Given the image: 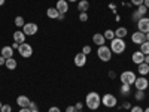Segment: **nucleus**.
Instances as JSON below:
<instances>
[{
	"label": "nucleus",
	"mask_w": 149,
	"mask_h": 112,
	"mask_svg": "<svg viewBox=\"0 0 149 112\" xmlns=\"http://www.w3.org/2000/svg\"><path fill=\"white\" fill-rule=\"evenodd\" d=\"M29 108H30V109H36L37 106H36V103H34V102H30V105H29Z\"/></svg>",
	"instance_id": "nucleus-42"
},
{
	"label": "nucleus",
	"mask_w": 149,
	"mask_h": 112,
	"mask_svg": "<svg viewBox=\"0 0 149 112\" xmlns=\"http://www.w3.org/2000/svg\"><path fill=\"white\" fill-rule=\"evenodd\" d=\"M12 48H14V49H18L19 48V43H17V42H14V45H10Z\"/></svg>",
	"instance_id": "nucleus-44"
},
{
	"label": "nucleus",
	"mask_w": 149,
	"mask_h": 112,
	"mask_svg": "<svg viewBox=\"0 0 149 112\" xmlns=\"http://www.w3.org/2000/svg\"><path fill=\"white\" fill-rule=\"evenodd\" d=\"M134 99H136V100H139V102H142L143 99H145V93L140 91V90H137V93H134Z\"/></svg>",
	"instance_id": "nucleus-27"
},
{
	"label": "nucleus",
	"mask_w": 149,
	"mask_h": 112,
	"mask_svg": "<svg viewBox=\"0 0 149 112\" xmlns=\"http://www.w3.org/2000/svg\"><path fill=\"white\" fill-rule=\"evenodd\" d=\"M93 42H94L97 46H102V45H104L106 39H104V36H103L102 33H95V34L93 36Z\"/></svg>",
	"instance_id": "nucleus-16"
},
{
	"label": "nucleus",
	"mask_w": 149,
	"mask_h": 112,
	"mask_svg": "<svg viewBox=\"0 0 149 112\" xmlns=\"http://www.w3.org/2000/svg\"><path fill=\"white\" fill-rule=\"evenodd\" d=\"M119 91H121L122 96H128V94L131 93V85H128V84H122Z\"/></svg>",
	"instance_id": "nucleus-23"
},
{
	"label": "nucleus",
	"mask_w": 149,
	"mask_h": 112,
	"mask_svg": "<svg viewBox=\"0 0 149 112\" xmlns=\"http://www.w3.org/2000/svg\"><path fill=\"white\" fill-rule=\"evenodd\" d=\"M5 2H6V0H0V6H3V5H5Z\"/></svg>",
	"instance_id": "nucleus-47"
},
{
	"label": "nucleus",
	"mask_w": 149,
	"mask_h": 112,
	"mask_svg": "<svg viewBox=\"0 0 149 112\" xmlns=\"http://www.w3.org/2000/svg\"><path fill=\"white\" fill-rule=\"evenodd\" d=\"M134 87H136V90L145 91V90L148 88V87H149V81L146 79V76H140V78H136Z\"/></svg>",
	"instance_id": "nucleus-8"
},
{
	"label": "nucleus",
	"mask_w": 149,
	"mask_h": 112,
	"mask_svg": "<svg viewBox=\"0 0 149 112\" xmlns=\"http://www.w3.org/2000/svg\"><path fill=\"white\" fill-rule=\"evenodd\" d=\"M131 41H133V43H137V45H142L143 42H146V34L137 30V32H136V33H133V36H131Z\"/></svg>",
	"instance_id": "nucleus-10"
},
{
	"label": "nucleus",
	"mask_w": 149,
	"mask_h": 112,
	"mask_svg": "<svg viewBox=\"0 0 149 112\" xmlns=\"http://www.w3.org/2000/svg\"><path fill=\"white\" fill-rule=\"evenodd\" d=\"M137 30L142 32V33H149V18L148 17H143L137 21Z\"/></svg>",
	"instance_id": "nucleus-9"
},
{
	"label": "nucleus",
	"mask_w": 149,
	"mask_h": 112,
	"mask_svg": "<svg viewBox=\"0 0 149 112\" xmlns=\"http://www.w3.org/2000/svg\"><path fill=\"white\" fill-rule=\"evenodd\" d=\"M48 112H61V111H60L58 106H51V108L48 109Z\"/></svg>",
	"instance_id": "nucleus-34"
},
{
	"label": "nucleus",
	"mask_w": 149,
	"mask_h": 112,
	"mask_svg": "<svg viewBox=\"0 0 149 112\" xmlns=\"http://www.w3.org/2000/svg\"><path fill=\"white\" fill-rule=\"evenodd\" d=\"M85 103H86V108H88V109L95 111V109H98V106L102 105V97H100V94H98V93L91 91V93L86 94Z\"/></svg>",
	"instance_id": "nucleus-1"
},
{
	"label": "nucleus",
	"mask_w": 149,
	"mask_h": 112,
	"mask_svg": "<svg viewBox=\"0 0 149 112\" xmlns=\"http://www.w3.org/2000/svg\"><path fill=\"white\" fill-rule=\"evenodd\" d=\"M79 20H81L82 22H86V21H88V14H86V12H81Z\"/></svg>",
	"instance_id": "nucleus-30"
},
{
	"label": "nucleus",
	"mask_w": 149,
	"mask_h": 112,
	"mask_svg": "<svg viewBox=\"0 0 149 112\" xmlns=\"http://www.w3.org/2000/svg\"><path fill=\"white\" fill-rule=\"evenodd\" d=\"M143 5H145V6L149 9V0H143Z\"/></svg>",
	"instance_id": "nucleus-45"
},
{
	"label": "nucleus",
	"mask_w": 149,
	"mask_h": 112,
	"mask_svg": "<svg viewBox=\"0 0 149 112\" xmlns=\"http://www.w3.org/2000/svg\"><path fill=\"white\" fill-rule=\"evenodd\" d=\"M14 42H17V43H24L26 42V34H24V32L17 30L14 33Z\"/></svg>",
	"instance_id": "nucleus-15"
},
{
	"label": "nucleus",
	"mask_w": 149,
	"mask_h": 112,
	"mask_svg": "<svg viewBox=\"0 0 149 112\" xmlns=\"http://www.w3.org/2000/svg\"><path fill=\"white\" fill-rule=\"evenodd\" d=\"M18 112H31V111H30V108H21Z\"/></svg>",
	"instance_id": "nucleus-41"
},
{
	"label": "nucleus",
	"mask_w": 149,
	"mask_h": 112,
	"mask_svg": "<svg viewBox=\"0 0 149 112\" xmlns=\"http://www.w3.org/2000/svg\"><path fill=\"white\" fill-rule=\"evenodd\" d=\"M74 108H76V111L79 112V111H82V108H84V103H81V102H78L76 105H74Z\"/></svg>",
	"instance_id": "nucleus-37"
},
{
	"label": "nucleus",
	"mask_w": 149,
	"mask_h": 112,
	"mask_svg": "<svg viewBox=\"0 0 149 112\" xmlns=\"http://www.w3.org/2000/svg\"><path fill=\"white\" fill-rule=\"evenodd\" d=\"M5 66H6V69H9V70H15L17 66H18V63H17V60H15L14 57H10V58H6Z\"/></svg>",
	"instance_id": "nucleus-18"
},
{
	"label": "nucleus",
	"mask_w": 149,
	"mask_h": 112,
	"mask_svg": "<svg viewBox=\"0 0 149 112\" xmlns=\"http://www.w3.org/2000/svg\"><path fill=\"white\" fill-rule=\"evenodd\" d=\"M18 52L22 58H30L33 55V48L30 43L24 42V43H19V48H18Z\"/></svg>",
	"instance_id": "nucleus-4"
},
{
	"label": "nucleus",
	"mask_w": 149,
	"mask_h": 112,
	"mask_svg": "<svg viewBox=\"0 0 149 112\" xmlns=\"http://www.w3.org/2000/svg\"><path fill=\"white\" fill-rule=\"evenodd\" d=\"M137 10L145 17V15H146V12H148V8H146L145 5H140V6H137Z\"/></svg>",
	"instance_id": "nucleus-29"
},
{
	"label": "nucleus",
	"mask_w": 149,
	"mask_h": 112,
	"mask_svg": "<svg viewBox=\"0 0 149 112\" xmlns=\"http://www.w3.org/2000/svg\"><path fill=\"white\" fill-rule=\"evenodd\" d=\"M24 24H26V22H24V18H22L21 15L15 17V26H17V27H24Z\"/></svg>",
	"instance_id": "nucleus-26"
},
{
	"label": "nucleus",
	"mask_w": 149,
	"mask_h": 112,
	"mask_svg": "<svg viewBox=\"0 0 149 112\" xmlns=\"http://www.w3.org/2000/svg\"><path fill=\"white\" fill-rule=\"evenodd\" d=\"M46 15H48V18H51V20H57L58 15H60V12L57 10V8H49V9H46Z\"/></svg>",
	"instance_id": "nucleus-20"
},
{
	"label": "nucleus",
	"mask_w": 149,
	"mask_h": 112,
	"mask_svg": "<svg viewBox=\"0 0 149 112\" xmlns=\"http://www.w3.org/2000/svg\"><path fill=\"white\" fill-rule=\"evenodd\" d=\"M2 106H3V103H2V102H0V109H2Z\"/></svg>",
	"instance_id": "nucleus-52"
},
{
	"label": "nucleus",
	"mask_w": 149,
	"mask_h": 112,
	"mask_svg": "<svg viewBox=\"0 0 149 112\" xmlns=\"http://www.w3.org/2000/svg\"><path fill=\"white\" fill-rule=\"evenodd\" d=\"M127 29L125 27H119V29H116L115 30V37H119V39H124V37L127 36Z\"/></svg>",
	"instance_id": "nucleus-22"
},
{
	"label": "nucleus",
	"mask_w": 149,
	"mask_h": 112,
	"mask_svg": "<svg viewBox=\"0 0 149 112\" xmlns=\"http://www.w3.org/2000/svg\"><path fill=\"white\" fill-rule=\"evenodd\" d=\"M146 41H149V33H146Z\"/></svg>",
	"instance_id": "nucleus-49"
},
{
	"label": "nucleus",
	"mask_w": 149,
	"mask_h": 112,
	"mask_svg": "<svg viewBox=\"0 0 149 112\" xmlns=\"http://www.w3.org/2000/svg\"><path fill=\"white\" fill-rule=\"evenodd\" d=\"M37 24H34V22H26L24 24V27H22V32H24V34L26 36H33V34H36L37 33Z\"/></svg>",
	"instance_id": "nucleus-7"
},
{
	"label": "nucleus",
	"mask_w": 149,
	"mask_h": 112,
	"mask_svg": "<svg viewBox=\"0 0 149 112\" xmlns=\"http://www.w3.org/2000/svg\"><path fill=\"white\" fill-rule=\"evenodd\" d=\"M140 51H142L145 55H149V41H146V42H143V43L140 45Z\"/></svg>",
	"instance_id": "nucleus-25"
},
{
	"label": "nucleus",
	"mask_w": 149,
	"mask_h": 112,
	"mask_svg": "<svg viewBox=\"0 0 149 112\" xmlns=\"http://www.w3.org/2000/svg\"><path fill=\"white\" fill-rule=\"evenodd\" d=\"M85 63H86V55L85 54L79 52V54L74 55V66L82 67V66H85Z\"/></svg>",
	"instance_id": "nucleus-12"
},
{
	"label": "nucleus",
	"mask_w": 149,
	"mask_h": 112,
	"mask_svg": "<svg viewBox=\"0 0 149 112\" xmlns=\"http://www.w3.org/2000/svg\"><path fill=\"white\" fill-rule=\"evenodd\" d=\"M57 20H58V21H64V14H60Z\"/></svg>",
	"instance_id": "nucleus-43"
},
{
	"label": "nucleus",
	"mask_w": 149,
	"mask_h": 112,
	"mask_svg": "<svg viewBox=\"0 0 149 112\" xmlns=\"http://www.w3.org/2000/svg\"><path fill=\"white\" fill-rule=\"evenodd\" d=\"M6 63V58L5 57H2V55H0V66H3Z\"/></svg>",
	"instance_id": "nucleus-40"
},
{
	"label": "nucleus",
	"mask_w": 149,
	"mask_h": 112,
	"mask_svg": "<svg viewBox=\"0 0 149 112\" xmlns=\"http://www.w3.org/2000/svg\"><path fill=\"white\" fill-rule=\"evenodd\" d=\"M67 2H79V0H67Z\"/></svg>",
	"instance_id": "nucleus-51"
},
{
	"label": "nucleus",
	"mask_w": 149,
	"mask_h": 112,
	"mask_svg": "<svg viewBox=\"0 0 149 112\" xmlns=\"http://www.w3.org/2000/svg\"><path fill=\"white\" fill-rule=\"evenodd\" d=\"M130 111H131V112H143V109H142L140 106H134V108H131Z\"/></svg>",
	"instance_id": "nucleus-36"
},
{
	"label": "nucleus",
	"mask_w": 149,
	"mask_h": 112,
	"mask_svg": "<svg viewBox=\"0 0 149 112\" xmlns=\"http://www.w3.org/2000/svg\"><path fill=\"white\" fill-rule=\"evenodd\" d=\"M127 48V43L124 42V39H119V37H115L113 41H110V51L115 54H122Z\"/></svg>",
	"instance_id": "nucleus-2"
},
{
	"label": "nucleus",
	"mask_w": 149,
	"mask_h": 112,
	"mask_svg": "<svg viewBox=\"0 0 149 112\" xmlns=\"http://www.w3.org/2000/svg\"><path fill=\"white\" fill-rule=\"evenodd\" d=\"M30 111H31V112H39V109H37V108H36V109H30Z\"/></svg>",
	"instance_id": "nucleus-48"
},
{
	"label": "nucleus",
	"mask_w": 149,
	"mask_h": 112,
	"mask_svg": "<svg viewBox=\"0 0 149 112\" xmlns=\"http://www.w3.org/2000/svg\"><path fill=\"white\" fill-rule=\"evenodd\" d=\"M0 112H12L10 105H3V106H2V109H0Z\"/></svg>",
	"instance_id": "nucleus-32"
},
{
	"label": "nucleus",
	"mask_w": 149,
	"mask_h": 112,
	"mask_svg": "<svg viewBox=\"0 0 149 112\" xmlns=\"http://www.w3.org/2000/svg\"><path fill=\"white\" fill-rule=\"evenodd\" d=\"M88 9H90V3L86 2V0H79L78 10H79V12H88Z\"/></svg>",
	"instance_id": "nucleus-21"
},
{
	"label": "nucleus",
	"mask_w": 149,
	"mask_h": 112,
	"mask_svg": "<svg viewBox=\"0 0 149 112\" xmlns=\"http://www.w3.org/2000/svg\"><path fill=\"white\" fill-rule=\"evenodd\" d=\"M121 82L122 84H128V85H134V82H136V75H134V72H131V70H125V72H122L121 73Z\"/></svg>",
	"instance_id": "nucleus-5"
},
{
	"label": "nucleus",
	"mask_w": 149,
	"mask_h": 112,
	"mask_svg": "<svg viewBox=\"0 0 149 112\" xmlns=\"http://www.w3.org/2000/svg\"><path fill=\"white\" fill-rule=\"evenodd\" d=\"M131 60H133V63L140 64V63H143V61H145V54L142 51H136V52H133Z\"/></svg>",
	"instance_id": "nucleus-14"
},
{
	"label": "nucleus",
	"mask_w": 149,
	"mask_h": 112,
	"mask_svg": "<svg viewBox=\"0 0 149 112\" xmlns=\"http://www.w3.org/2000/svg\"><path fill=\"white\" fill-rule=\"evenodd\" d=\"M55 8H57V10L60 12V14H64L66 15V12L69 10V2H67V0H58Z\"/></svg>",
	"instance_id": "nucleus-11"
},
{
	"label": "nucleus",
	"mask_w": 149,
	"mask_h": 112,
	"mask_svg": "<svg viewBox=\"0 0 149 112\" xmlns=\"http://www.w3.org/2000/svg\"><path fill=\"white\" fill-rule=\"evenodd\" d=\"M103 36H104V39H107V41H113V39H115V32L110 30V29H107V30L103 33Z\"/></svg>",
	"instance_id": "nucleus-24"
},
{
	"label": "nucleus",
	"mask_w": 149,
	"mask_h": 112,
	"mask_svg": "<svg viewBox=\"0 0 149 112\" xmlns=\"http://www.w3.org/2000/svg\"><path fill=\"white\" fill-rule=\"evenodd\" d=\"M112 52L110 51V48L109 46H106V45H102V46H98V49H97V57L100 58L102 61H110V58H112Z\"/></svg>",
	"instance_id": "nucleus-3"
},
{
	"label": "nucleus",
	"mask_w": 149,
	"mask_h": 112,
	"mask_svg": "<svg viewBox=\"0 0 149 112\" xmlns=\"http://www.w3.org/2000/svg\"><path fill=\"white\" fill-rule=\"evenodd\" d=\"M2 57H5V58H10V57H14V48L9 46V45L3 46V48H2Z\"/></svg>",
	"instance_id": "nucleus-17"
},
{
	"label": "nucleus",
	"mask_w": 149,
	"mask_h": 112,
	"mask_svg": "<svg viewBox=\"0 0 149 112\" xmlns=\"http://www.w3.org/2000/svg\"><path fill=\"white\" fill-rule=\"evenodd\" d=\"M109 78H110V79H115V78H116V73H115L113 70H110V72H109Z\"/></svg>",
	"instance_id": "nucleus-39"
},
{
	"label": "nucleus",
	"mask_w": 149,
	"mask_h": 112,
	"mask_svg": "<svg viewBox=\"0 0 149 112\" xmlns=\"http://www.w3.org/2000/svg\"><path fill=\"white\" fill-rule=\"evenodd\" d=\"M91 52V46L90 45H85L84 48H82V54H85V55H88Z\"/></svg>",
	"instance_id": "nucleus-31"
},
{
	"label": "nucleus",
	"mask_w": 149,
	"mask_h": 112,
	"mask_svg": "<svg viewBox=\"0 0 149 112\" xmlns=\"http://www.w3.org/2000/svg\"><path fill=\"white\" fill-rule=\"evenodd\" d=\"M66 112H78V111H76V108H74V105H70V106L66 108Z\"/></svg>",
	"instance_id": "nucleus-33"
},
{
	"label": "nucleus",
	"mask_w": 149,
	"mask_h": 112,
	"mask_svg": "<svg viewBox=\"0 0 149 112\" xmlns=\"http://www.w3.org/2000/svg\"><path fill=\"white\" fill-rule=\"evenodd\" d=\"M145 63L149 64V55H145Z\"/></svg>",
	"instance_id": "nucleus-46"
},
{
	"label": "nucleus",
	"mask_w": 149,
	"mask_h": 112,
	"mask_svg": "<svg viewBox=\"0 0 149 112\" xmlns=\"http://www.w3.org/2000/svg\"><path fill=\"white\" fill-rule=\"evenodd\" d=\"M122 108H124V109H131V103H130V102H124V103H122Z\"/></svg>",
	"instance_id": "nucleus-38"
},
{
	"label": "nucleus",
	"mask_w": 149,
	"mask_h": 112,
	"mask_svg": "<svg viewBox=\"0 0 149 112\" xmlns=\"http://www.w3.org/2000/svg\"><path fill=\"white\" fill-rule=\"evenodd\" d=\"M131 18H133V21H139L140 18H143V15L140 14L139 10H134L133 14H131Z\"/></svg>",
	"instance_id": "nucleus-28"
},
{
	"label": "nucleus",
	"mask_w": 149,
	"mask_h": 112,
	"mask_svg": "<svg viewBox=\"0 0 149 112\" xmlns=\"http://www.w3.org/2000/svg\"><path fill=\"white\" fill-rule=\"evenodd\" d=\"M143 112H149V108H146V109H143Z\"/></svg>",
	"instance_id": "nucleus-50"
},
{
	"label": "nucleus",
	"mask_w": 149,
	"mask_h": 112,
	"mask_svg": "<svg viewBox=\"0 0 149 112\" xmlns=\"http://www.w3.org/2000/svg\"><path fill=\"white\" fill-rule=\"evenodd\" d=\"M79 112H82V111H79Z\"/></svg>",
	"instance_id": "nucleus-53"
},
{
	"label": "nucleus",
	"mask_w": 149,
	"mask_h": 112,
	"mask_svg": "<svg viewBox=\"0 0 149 112\" xmlns=\"http://www.w3.org/2000/svg\"><path fill=\"white\" fill-rule=\"evenodd\" d=\"M131 3L134 6H140V5H143V0H131Z\"/></svg>",
	"instance_id": "nucleus-35"
},
{
	"label": "nucleus",
	"mask_w": 149,
	"mask_h": 112,
	"mask_svg": "<svg viewBox=\"0 0 149 112\" xmlns=\"http://www.w3.org/2000/svg\"><path fill=\"white\" fill-rule=\"evenodd\" d=\"M102 103L106 106V108H115L118 100H116V97L115 96H112V94H104L102 97Z\"/></svg>",
	"instance_id": "nucleus-6"
},
{
	"label": "nucleus",
	"mask_w": 149,
	"mask_h": 112,
	"mask_svg": "<svg viewBox=\"0 0 149 112\" xmlns=\"http://www.w3.org/2000/svg\"><path fill=\"white\" fill-rule=\"evenodd\" d=\"M139 67H137V72L142 75V76H146V75L149 73V64H146L145 61L143 63H140V64H137Z\"/></svg>",
	"instance_id": "nucleus-19"
},
{
	"label": "nucleus",
	"mask_w": 149,
	"mask_h": 112,
	"mask_svg": "<svg viewBox=\"0 0 149 112\" xmlns=\"http://www.w3.org/2000/svg\"><path fill=\"white\" fill-rule=\"evenodd\" d=\"M30 102H31V100H30L27 96H18V97H17V105H18L19 108H29Z\"/></svg>",
	"instance_id": "nucleus-13"
}]
</instances>
